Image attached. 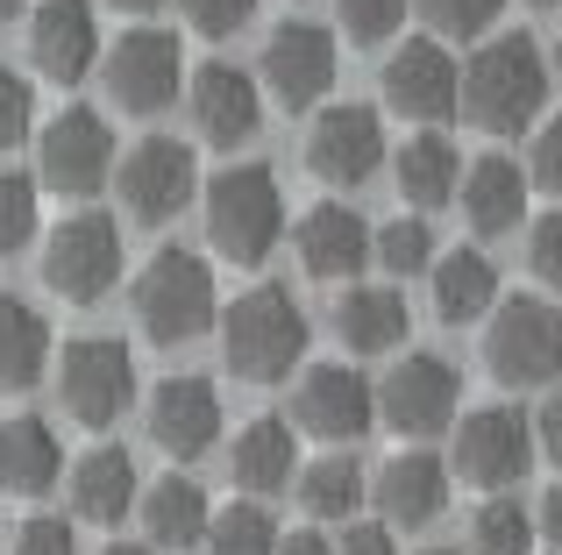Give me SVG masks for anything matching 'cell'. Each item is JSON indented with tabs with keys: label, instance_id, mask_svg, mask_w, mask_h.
Wrapping results in <instances>:
<instances>
[{
	"label": "cell",
	"instance_id": "cell-46",
	"mask_svg": "<svg viewBox=\"0 0 562 555\" xmlns=\"http://www.w3.org/2000/svg\"><path fill=\"white\" fill-rule=\"evenodd\" d=\"M278 555H335V542L321 528H292V534H278Z\"/></svg>",
	"mask_w": 562,
	"mask_h": 555
},
{
	"label": "cell",
	"instance_id": "cell-41",
	"mask_svg": "<svg viewBox=\"0 0 562 555\" xmlns=\"http://www.w3.org/2000/svg\"><path fill=\"white\" fill-rule=\"evenodd\" d=\"M527 271L541 278V292H555V299H562V207L541 214V222L527 228Z\"/></svg>",
	"mask_w": 562,
	"mask_h": 555
},
{
	"label": "cell",
	"instance_id": "cell-7",
	"mask_svg": "<svg viewBox=\"0 0 562 555\" xmlns=\"http://www.w3.org/2000/svg\"><path fill=\"white\" fill-rule=\"evenodd\" d=\"M43 285L65 306H100L122 285V222L100 207H79L43 236Z\"/></svg>",
	"mask_w": 562,
	"mask_h": 555
},
{
	"label": "cell",
	"instance_id": "cell-1",
	"mask_svg": "<svg viewBox=\"0 0 562 555\" xmlns=\"http://www.w3.org/2000/svg\"><path fill=\"white\" fill-rule=\"evenodd\" d=\"M549 93H555L549 50H541L535 36H520V29H506V36L477 43V50L463 57V93H456V114H463L470 128H484V136H520V128L541 122Z\"/></svg>",
	"mask_w": 562,
	"mask_h": 555
},
{
	"label": "cell",
	"instance_id": "cell-12",
	"mask_svg": "<svg viewBox=\"0 0 562 555\" xmlns=\"http://www.w3.org/2000/svg\"><path fill=\"white\" fill-rule=\"evenodd\" d=\"M100 86L122 114H165L186 93V43L171 29H122V43L100 50Z\"/></svg>",
	"mask_w": 562,
	"mask_h": 555
},
{
	"label": "cell",
	"instance_id": "cell-51",
	"mask_svg": "<svg viewBox=\"0 0 562 555\" xmlns=\"http://www.w3.org/2000/svg\"><path fill=\"white\" fill-rule=\"evenodd\" d=\"M420 555H463V548H420Z\"/></svg>",
	"mask_w": 562,
	"mask_h": 555
},
{
	"label": "cell",
	"instance_id": "cell-24",
	"mask_svg": "<svg viewBox=\"0 0 562 555\" xmlns=\"http://www.w3.org/2000/svg\"><path fill=\"white\" fill-rule=\"evenodd\" d=\"M335 342L349 349V356H392V349H406V292L398 285H371V278H357V285L335 292Z\"/></svg>",
	"mask_w": 562,
	"mask_h": 555
},
{
	"label": "cell",
	"instance_id": "cell-38",
	"mask_svg": "<svg viewBox=\"0 0 562 555\" xmlns=\"http://www.w3.org/2000/svg\"><path fill=\"white\" fill-rule=\"evenodd\" d=\"M335 29L349 43H392L406 29V0H335Z\"/></svg>",
	"mask_w": 562,
	"mask_h": 555
},
{
	"label": "cell",
	"instance_id": "cell-25",
	"mask_svg": "<svg viewBox=\"0 0 562 555\" xmlns=\"http://www.w3.org/2000/svg\"><path fill=\"white\" fill-rule=\"evenodd\" d=\"M228 477L249 491V499H271V491H292L300 477V428L278 414H257L235 428L228 442Z\"/></svg>",
	"mask_w": 562,
	"mask_h": 555
},
{
	"label": "cell",
	"instance_id": "cell-26",
	"mask_svg": "<svg viewBox=\"0 0 562 555\" xmlns=\"http://www.w3.org/2000/svg\"><path fill=\"white\" fill-rule=\"evenodd\" d=\"M65 485V442L43 414H8L0 420V491L8 499H43Z\"/></svg>",
	"mask_w": 562,
	"mask_h": 555
},
{
	"label": "cell",
	"instance_id": "cell-13",
	"mask_svg": "<svg viewBox=\"0 0 562 555\" xmlns=\"http://www.w3.org/2000/svg\"><path fill=\"white\" fill-rule=\"evenodd\" d=\"M292 428L314 434V442L357 449L378 428V377H363L357 363H300V385H292Z\"/></svg>",
	"mask_w": 562,
	"mask_h": 555
},
{
	"label": "cell",
	"instance_id": "cell-50",
	"mask_svg": "<svg viewBox=\"0 0 562 555\" xmlns=\"http://www.w3.org/2000/svg\"><path fill=\"white\" fill-rule=\"evenodd\" d=\"M549 79H555V86H562V36H555V43H549Z\"/></svg>",
	"mask_w": 562,
	"mask_h": 555
},
{
	"label": "cell",
	"instance_id": "cell-27",
	"mask_svg": "<svg viewBox=\"0 0 562 555\" xmlns=\"http://www.w3.org/2000/svg\"><path fill=\"white\" fill-rule=\"evenodd\" d=\"M136 513H143V542H150L157 555H165V548H179V555H186V548H200V542H206L214 499H206L200 477L171 471V477H157V485H143Z\"/></svg>",
	"mask_w": 562,
	"mask_h": 555
},
{
	"label": "cell",
	"instance_id": "cell-18",
	"mask_svg": "<svg viewBox=\"0 0 562 555\" xmlns=\"http://www.w3.org/2000/svg\"><path fill=\"white\" fill-rule=\"evenodd\" d=\"M143 428H150V442L165 449L171 463H200L206 449L221 442V428H228V406H221L214 377H165V385L150 392V406H143Z\"/></svg>",
	"mask_w": 562,
	"mask_h": 555
},
{
	"label": "cell",
	"instance_id": "cell-45",
	"mask_svg": "<svg viewBox=\"0 0 562 555\" xmlns=\"http://www.w3.org/2000/svg\"><path fill=\"white\" fill-rule=\"evenodd\" d=\"M535 534H541L549 548H562V477H555V485L535 499Z\"/></svg>",
	"mask_w": 562,
	"mask_h": 555
},
{
	"label": "cell",
	"instance_id": "cell-2",
	"mask_svg": "<svg viewBox=\"0 0 562 555\" xmlns=\"http://www.w3.org/2000/svg\"><path fill=\"white\" fill-rule=\"evenodd\" d=\"M200 222L221 264L257 271L285 242V185L271 165H221L214 179H200Z\"/></svg>",
	"mask_w": 562,
	"mask_h": 555
},
{
	"label": "cell",
	"instance_id": "cell-33",
	"mask_svg": "<svg viewBox=\"0 0 562 555\" xmlns=\"http://www.w3.org/2000/svg\"><path fill=\"white\" fill-rule=\"evenodd\" d=\"M278 520H271V506H257V499H235V506H214V520H206V555H278Z\"/></svg>",
	"mask_w": 562,
	"mask_h": 555
},
{
	"label": "cell",
	"instance_id": "cell-14",
	"mask_svg": "<svg viewBox=\"0 0 562 555\" xmlns=\"http://www.w3.org/2000/svg\"><path fill=\"white\" fill-rule=\"evenodd\" d=\"M335 79H342V43H335V29H321V22H278L271 29L263 65H257L263 100H278L285 114H314L321 100L335 93Z\"/></svg>",
	"mask_w": 562,
	"mask_h": 555
},
{
	"label": "cell",
	"instance_id": "cell-30",
	"mask_svg": "<svg viewBox=\"0 0 562 555\" xmlns=\"http://www.w3.org/2000/svg\"><path fill=\"white\" fill-rule=\"evenodd\" d=\"M427 285H435V314L449 320V328H470V320H484L506 292H498V264L477 250V242H456V250H441L435 264H427Z\"/></svg>",
	"mask_w": 562,
	"mask_h": 555
},
{
	"label": "cell",
	"instance_id": "cell-19",
	"mask_svg": "<svg viewBox=\"0 0 562 555\" xmlns=\"http://www.w3.org/2000/svg\"><path fill=\"white\" fill-rule=\"evenodd\" d=\"M100 8L93 0H36L29 8V65L50 86H79L86 71H100Z\"/></svg>",
	"mask_w": 562,
	"mask_h": 555
},
{
	"label": "cell",
	"instance_id": "cell-29",
	"mask_svg": "<svg viewBox=\"0 0 562 555\" xmlns=\"http://www.w3.org/2000/svg\"><path fill=\"white\" fill-rule=\"evenodd\" d=\"M50 320H43L36 299H22V292H0V399H14V392H36L43 377H50Z\"/></svg>",
	"mask_w": 562,
	"mask_h": 555
},
{
	"label": "cell",
	"instance_id": "cell-42",
	"mask_svg": "<svg viewBox=\"0 0 562 555\" xmlns=\"http://www.w3.org/2000/svg\"><path fill=\"white\" fill-rule=\"evenodd\" d=\"M257 8L263 0H179L186 29H200V36H235V29L257 22Z\"/></svg>",
	"mask_w": 562,
	"mask_h": 555
},
{
	"label": "cell",
	"instance_id": "cell-23",
	"mask_svg": "<svg viewBox=\"0 0 562 555\" xmlns=\"http://www.w3.org/2000/svg\"><path fill=\"white\" fill-rule=\"evenodd\" d=\"M65 491H71V520H86V528H122V520L136 513V499H143L136 456L114 449V442L86 449V456L65 471Z\"/></svg>",
	"mask_w": 562,
	"mask_h": 555
},
{
	"label": "cell",
	"instance_id": "cell-34",
	"mask_svg": "<svg viewBox=\"0 0 562 555\" xmlns=\"http://www.w3.org/2000/svg\"><path fill=\"white\" fill-rule=\"evenodd\" d=\"M535 506L506 499V491L470 513V555H535Z\"/></svg>",
	"mask_w": 562,
	"mask_h": 555
},
{
	"label": "cell",
	"instance_id": "cell-32",
	"mask_svg": "<svg viewBox=\"0 0 562 555\" xmlns=\"http://www.w3.org/2000/svg\"><path fill=\"white\" fill-rule=\"evenodd\" d=\"M441 257L427 214H392L384 228H371V271L384 278H427V264Z\"/></svg>",
	"mask_w": 562,
	"mask_h": 555
},
{
	"label": "cell",
	"instance_id": "cell-21",
	"mask_svg": "<svg viewBox=\"0 0 562 555\" xmlns=\"http://www.w3.org/2000/svg\"><path fill=\"white\" fill-rule=\"evenodd\" d=\"M449 456H435V449H398V456H384L371 471V506L384 528H435L441 513H449Z\"/></svg>",
	"mask_w": 562,
	"mask_h": 555
},
{
	"label": "cell",
	"instance_id": "cell-6",
	"mask_svg": "<svg viewBox=\"0 0 562 555\" xmlns=\"http://www.w3.org/2000/svg\"><path fill=\"white\" fill-rule=\"evenodd\" d=\"M50 377H57V406L65 420L79 428H114V420L136 406V349L122 335H79L50 356Z\"/></svg>",
	"mask_w": 562,
	"mask_h": 555
},
{
	"label": "cell",
	"instance_id": "cell-52",
	"mask_svg": "<svg viewBox=\"0 0 562 555\" xmlns=\"http://www.w3.org/2000/svg\"><path fill=\"white\" fill-rule=\"evenodd\" d=\"M535 8H562V0H535Z\"/></svg>",
	"mask_w": 562,
	"mask_h": 555
},
{
	"label": "cell",
	"instance_id": "cell-39",
	"mask_svg": "<svg viewBox=\"0 0 562 555\" xmlns=\"http://www.w3.org/2000/svg\"><path fill=\"white\" fill-rule=\"evenodd\" d=\"M527 185H541V193L562 200V114H541V122L527 128Z\"/></svg>",
	"mask_w": 562,
	"mask_h": 555
},
{
	"label": "cell",
	"instance_id": "cell-4",
	"mask_svg": "<svg viewBox=\"0 0 562 555\" xmlns=\"http://www.w3.org/2000/svg\"><path fill=\"white\" fill-rule=\"evenodd\" d=\"M128 314L136 328L150 335L157 349H186L200 342L206 328L221 320V285H214V264L186 242H165L136 278H128Z\"/></svg>",
	"mask_w": 562,
	"mask_h": 555
},
{
	"label": "cell",
	"instance_id": "cell-49",
	"mask_svg": "<svg viewBox=\"0 0 562 555\" xmlns=\"http://www.w3.org/2000/svg\"><path fill=\"white\" fill-rule=\"evenodd\" d=\"M14 14H29V0H0V29H8Z\"/></svg>",
	"mask_w": 562,
	"mask_h": 555
},
{
	"label": "cell",
	"instance_id": "cell-10",
	"mask_svg": "<svg viewBox=\"0 0 562 555\" xmlns=\"http://www.w3.org/2000/svg\"><path fill=\"white\" fill-rule=\"evenodd\" d=\"M535 414H520V406H477V414H456L449 428V477L477 491H513L535 471Z\"/></svg>",
	"mask_w": 562,
	"mask_h": 555
},
{
	"label": "cell",
	"instance_id": "cell-40",
	"mask_svg": "<svg viewBox=\"0 0 562 555\" xmlns=\"http://www.w3.org/2000/svg\"><path fill=\"white\" fill-rule=\"evenodd\" d=\"M8 555H79V528H71L65 513H29L22 528H14Z\"/></svg>",
	"mask_w": 562,
	"mask_h": 555
},
{
	"label": "cell",
	"instance_id": "cell-47",
	"mask_svg": "<svg viewBox=\"0 0 562 555\" xmlns=\"http://www.w3.org/2000/svg\"><path fill=\"white\" fill-rule=\"evenodd\" d=\"M100 555H157V548H150V542H108Z\"/></svg>",
	"mask_w": 562,
	"mask_h": 555
},
{
	"label": "cell",
	"instance_id": "cell-16",
	"mask_svg": "<svg viewBox=\"0 0 562 555\" xmlns=\"http://www.w3.org/2000/svg\"><path fill=\"white\" fill-rule=\"evenodd\" d=\"M186 114H192V136L214 143V150H243V143H257V128H263V86H257V71L228 65V57L192 65L186 71Z\"/></svg>",
	"mask_w": 562,
	"mask_h": 555
},
{
	"label": "cell",
	"instance_id": "cell-37",
	"mask_svg": "<svg viewBox=\"0 0 562 555\" xmlns=\"http://www.w3.org/2000/svg\"><path fill=\"white\" fill-rule=\"evenodd\" d=\"M36 136V79L14 65H0V157L22 150Z\"/></svg>",
	"mask_w": 562,
	"mask_h": 555
},
{
	"label": "cell",
	"instance_id": "cell-31",
	"mask_svg": "<svg viewBox=\"0 0 562 555\" xmlns=\"http://www.w3.org/2000/svg\"><path fill=\"white\" fill-rule=\"evenodd\" d=\"M292 491H300V506L314 520H357L363 506H371V471H363L349 449H328V456H314V463H300V477H292Z\"/></svg>",
	"mask_w": 562,
	"mask_h": 555
},
{
	"label": "cell",
	"instance_id": "cell-15",
	"mask_svg": "<svg viewBox=\"0 0 562 555\" xmlns=\"http://www.w3.org/2000/svg\"><path fill=\"white\" fill-rule=\"evenodd\" d=\"M392 143H384V114L363 107V100H335V107H314V128H306V171L335 193H363V185L384 171Z\"/></svg>",
	"mask_w": 562,
	"mask_h": 555
},
{
	"label": "cell",
	"instance_id": "cell-35",
	"mask_svg": "<svg viewBox=\"0 0 562 555\" xmlns=\"http://www.w3.org/2000/svg\"><path fill=\"white\" fill-rule=\"evenodd\" d=\"M43 228V185L36 171H8L0 165V257H22Z\"/></svg>",
	"mask_w": 562,
	"mask_h": 555
},
{
	"label": "cell",
	"instance_id": "cell-8",
	"mask_svg": "<svg viewBox=\"0 0 562 555\" xmlns=\"http://www.w3.org/2000/svg\"><path fill=\"white\" fill-rule=\"evenodd\" d=\"M463 414V377L441 349H392V371L378 377V420L406 442L449 434Z\"/></svg>",
	"mask_w": 562,
	"mask_h": 555
},
{
	"label": "cell",
	"instance_id": "cell-5",
	"mask_svg": "<svg viewBox=\"0 0 562 555\" xmlns=\"http://www.w3.org/2000/svg\"><path fill=\"white\" fill-rule=\"evenodd\" d=\"M484 328V371L506 392H541L562 377V306L555 292H513L498 299Z\"/></svg>",
	"mask_w": 562,
	"mask_h": 555
},
{
	"label": "cell",
	"instance_id": "cell-20",
	"mask_svg": "<svg viewBox=\"0 0 562 555\" xmlns=\"http://www.w3.org/2000/svg\"><path fill=\"white\" fill-rule=\"evenodd\" d=\"M292 257L321 285H357L371 271V222L349 200H321V207H306L292 222Z\"/></svg>",
	"mask_w": 562,
	"mask_h": 555
},
{
	"label": "cell",
	"instance_id": "cell-36",
	"mask_svg": "<svg viewBox=\"0 0 562 555\" xmlns=\"http://www.w3.org/2000/svg\"><path fill=\"white\" fill-rule=\"evenodd\" d=\"M420 14L441 43H470V36H492L498 29L506 0H420Z\"/></svg>",
	"mask_w": 562,
	"mask_h": 555
},
{
	"label": "cell",
	"instance_id": "cell-53",
	"mask_svg": "<svg viewBox=\"0 0 562 555\" xmlns=\"http://www.w3.org/2000/svg\"><path fill=\"white\" fill-rule=\"evenodd\" d=\"M0 555H8V548H0Z\"/></svg>",
	"mask_w": 562,
	"mask_h": 555
},
{
	"label": "cell",
	"instance_id": "cell-17",
	"mask_svg": "<svg viewBox=\"0 0 562 555\" xmlns=\"http://www.w3.org/2000/svg\"><path fill=\"white\" fill-rule=\"evenodd\" d=\"M456 93H463V65L441 36H406L384 57V107L406 114L420 128L456 122Z\"/></svg>",
	"mask_w": 562,
	"mask_h": 555
},
{
	"label": "cell",
	"instance_id": "cell-11",
	"mask_svg": "<svg viewBox=\"0 0 562 555\" xmlns=\"http://www.w3.org/2000/svg\"><path fill=\"white\" fill-rule=\"evenodd\" d=\"M114 193H122L128 222L165 228L179 222L186 207H200V157L179 136H143L114 157Z\"/></svg>",
	"mask_w": 562,
	"mask_h": 555
},
{
	"label": "cell",
	"instance_id": "cell-28",
	"mask_svg": "<svg viewBox=\"0 0 562 555\" xmlns=\"http://www.w3.org/2000/svg\"><path fill=\"white\" fill-rule=\"evenodd\" d=\"M392 179H398V200L413 214H435L456 200V179H463V150H456L441 128H413L406 143L392 150Z\"/></svg>",
	"mask_w": 562,
	"mask_h": 555
},
{
	"label": "cell",
	"instance_id": "cell-43",
	"mask_svg": "<svg viewBox=\"0 0 562 555\" xmlns=\"http://www.w3.org/2000/svg\"><path fill=\"white\" fill-rule=\"evenodd\" d=\"M335 555H398V528H384V520H342V534H335Z\"/></svg>",
	"mask_w": 562,
	"mask_h": 555
},
{
	"label": "cell",
	"instance_id": "cell-9",
	"mask_svg": "<svg viewBox=\"0 0 562 555\" xmlns=\"http://www.w3.org/2000/svg\"><path fill=\"white\" fill-rule=\"evenodd\" d=\"M36 185L65 200H93L100 185H114V122L100 107H57L50 122H36Z\"/></svg>",
	"mask_w": 562,
	"mask_h": 555
},
{
	"label": "cell",
	"instance_id": "cell-44",
	"mask_svg": "<svg viewBox=\"0 0 562 555\" xmlns=\"http://www.w3.org/2000/svg\"><path fill=\"white\" fill-rule=\"evenodd\" d=\"M535 442H541V456L562 471V377L549 385V399H541V414H535Z\"/></svg>",
	"mask_w": 562,
	"mask_h": 555
},
{
	"label": "cell",
	"instance_id": "cell-3",
	"mask_svg": "<svg viewBox=\"0 0 562 555\" xmlns=\"http://www.w3.org/2000/svg\"><path fill=\"white\" fill-rule=\"evenodd\" d=\"M214 335H221V363H228L243 385H285V377L306 363V342H314L306 306L292 299L285 285L235 292V299L221 306Z\"/></svg>",
	"mask_w": 562,
	"mask_h": 555
},
{
	"label": "cell",
	"instance_id": "cell-22",
	"mask_svg": "<svg viewBox=\"0 0 562 555\" xmlns=\"http://www.w3.org/2000/svg\"><path fill=\"white\" fill-rule=\"evenodd\" d=\"M527 165H513L506 150H484V157H470L463 165V179H456V207H463V222H470V236H513L520 228V214H527Z\"/></svg>",
	"mask_w": 562,
	"mask_h": 555
},
{
	"label": "cell",
	"instance_id": "cell-48",
	"mask_svg": "<svg viewBox=\"0 0 562 555\" xmlns=\"http://www.w3.org/2000/svg\"><path fill=\"white\" fill-rule=\"evenodd\" d=\"M114 8H122V14H157L165 0H114Z\"/></svg>",
	"mask_w": 562,
	"mask_h": 555
}]
</instances>
